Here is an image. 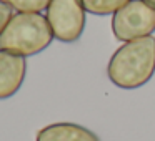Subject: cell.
I'll list each match as a JSON object with an SVG mask.
<instances>
[{
	"label": "cell",
	"instance_id": "cell-6",
	"mask_svg": "<svg viewBox=\"0 0 155 141\" xmlns=\"http://www.w3.org/2000/svg\"><path fill=\"white\" fill-rule=\"evenodd\" d=\"M35 141H100V138L82 124L62 121L38 130Z\"/></svg>",
	"mask_w": 155,
	"mask_h": 141
},
{
	"label": "cell",
	"instance_id": "cell-10",
	"mask_svg": "<svg viewBox=\"0 0 155 141\" xmlns=\"http://www.w3.org/2000/svg\"><path fill=\"white\" fill-rule=\"evenodd\" d=\"M143 2H147V4H150L152 7H155V0H143Z\"/></svg>",
	"mask_w": 155,
	"mask_h": 141
},
{
	"label": "cell",
	"instance_id": "cell-1",
	"mask_svg": "<svg viewBox=\"0 0 155 141\" xmlns=\"http://www.w3.org/2000/svg\"><path fill=\"white\" fill-rule=\"evenodd\" d=\"M155 75V37L125 42L107 65V77L122 90H137Z\"/></svg>",
	"mask_w": 155,
	"mask_h": 141
},
{
	"label": "cell",
	"instance_id": "cell-2",
	"mask_svg": "<svg viewBox=\"0 0 155 141\" xmlns=\"http://www.w3.org/2000/svg\"><path fill=\"white\" fill-rule=\"evenodd\" d=\"M54 42L47 17L37 12H17L0 35V50L20 57L42 53Z\"/></svg>",
	"mask_w": 155,
	"mask_h": 141
},
{
	"label": "cell",
	"instance_id": "cell-4",
	"mask_svg": "<svg viewBox=\"0 0 155 141\" xmlns=\"http://www.w3.org/2000/svg\"><path fill=\"white\" fill-rule=\"evenodd\" d=\"M45 17L55 40L75 43L85 30L87 10L82 0H52Z\"/></svg>",
	"mask_w": 155,
	"mask_h": 141
},
{
	"label": "cell",
	"instance_id": "cell-8",
	"mask_svg": "<svg viewBox=\"0 0 155 141\" xmlns=\"http://www.w3.org/2000/svg\"><path fill=\"white\" fill-rule=\"evenodd\" d=\"M17 12H37L40 14L42 10H47L48 4L52 0H4Z\"/></svg>",
	"mask_w": 155,
	"mask_h": 141
},
{
	"label": "cell",
	"instance_id": "cell-3",
	"mask_svg": "<svg viewBox=\"0 0 155 141\" xmlns=\"http://www.w3.org/2000/svg\"><path fill=\"white\" fill-rule=\"evenodd\" d=\"M155 32V7L143 0H130L112 17V33L118 42L150 37Z\"/></svg>",
	"mask_w": 155,
	"mask_h": 141
},
{
	"label": "cell",
	"instance_id": "cell-5",
	"mask_svg": "<svg viewBox=\"0 0 155 141\" xmlns=\"http://www.w3.org/2000/svg\"><path fill=\"white\" fill-rule=\"evenodd\" d=\"M27 75L25 57L0 50V100L12 98L22 88Z\"/></svg>",
	"mask_w": 155,
	"mask_h": 141
},
{
	"label": "cell",
	"instance_id": "cell-7",
	"mask_svg": "<svg viewBox=\"0 0 155 141\" xmlns=\"http://www.w3.org/2000/svg\"><path fill=\"white\" fill-rule=\"evenodd\" d=\"M130 0H82L85 10L92 15L105 17V15H114L118 8H122Z\"/></svg>",
	"mask_w": 155,
	"mask_h": 141
},
{
	"label": "cell",
	"instance_id": "cell-9",
	"mask_svg": "<svg viewBox=\"0 0 155 141\" xmlns=\"http://www.w3.org/2000/svg\"><path fill=\"white\" fill-rule=\"evenodd\" d=\"M12 17H14V8L7 2L0 0V35L5 30V27H7V24L10 22Z\"/></svg>",
	"mask_w": 155,
	"mask_h": 141
}]
</instances>
